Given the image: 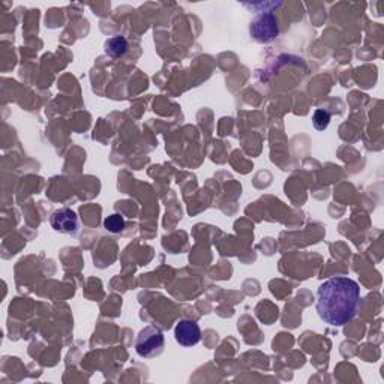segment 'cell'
Here are the masks:
<instances>
[{
	"instance_id": "3",
	"label": "cell",
	"mask_w": 384,
	"mask_h": 384,
	"mask_svg": "<svg viewBox=\"0 0 384 384\" xmlns=\"http://www.w3.org/2000/svg\"><path fill=\"white\" fill-rule=\"evenodd\" d=\"M251 36L260 44H270L277 40L279 27L275 15L272 12H263L255 17L251 24Z\"/></svg>"
},
{
	"instance_id": "1",
	"label": "cell",
	"mask_w": 384,
	"mask_h": 384,
	"mask_svg": "<svg viewBox=\"0 0 384 384\" xmlns=\"http://www.w3.org/2000/svg\"><path fill=\"white\" fill-rule=\"evenodd\" d=\"M360 287L354 279L336 277L327 279L317 291V313L327 324L341 327L358 314Z\"/></svg>"
},
{
	"instance_id": "4",
	"label": "cell",
	"mask_w": 384,
	"mask_h": 384,
	"mask_svg": "<svg viewBox=\"0 0 384 384\" xmlns=\"http://www.w3.org/2000/svg\"><path fill=\"white\" fill-rule=\"evenodd\" d=\"M50 224L58 233L76 234L78 230V216L72 209L63 207L51 213Z\"/></svg>"
},
{
	"instance_id": "6",
	"label": "cell",
	"mask_w": 384,
	"mask_h": 384,
	"mask_svg": "<svg viewBox=\"0 0 384 384\" xmlns=\"http://www.w3.org/2000/svg\"><path fill=\"white\" fill-rule=\"evenodd\" d=\"M128 51V41L125 36H113L105 42V53L114 59L123 58Z\"/></svg>"
},
{
	"instance_id": "5",
	"label": "cell",
	"mask_w": 384,
	"mask_h": 384,
	"mask_svg": "<svg viewBox=\"0 0 384 384\" xmlns=\"http://www.w3.org/2000/svg\"><path fill=\"white\" fill-rule=\"evenodd\" d=\"M176 341L184 347L197 345L201 340L200 326L192 320H180L175 327Z\"/></svg>"
},
{
	"instance_id": "2",
	"label": "cell",
	"mask_w": 384,
	"mask_h": 384,
	"mask_svg": "<svg viewBox=\"0 0 384 384\" xmlns=\"http://www.w3.org/2000/svg\"><path fill=\"white\" fill-rule=\"evenodd\" d=\"M164 344H166V340H164V335L159 329L148 326L143 329L139 333V338H137L135 351L140 358L144 359L155 358V356L162 353Z\"/></svg>"
},
{
	"instance_id": "7",
	"label": "cell",
	"mask_w": 384,
	"mask_h": 384,
	"mask_svg": "<svg viewBox=\"0 0 384 384\" xmlns=\"http://www.w3.org/2000/svg\"><path fill=\"white\" fill-rule=\"evenodd\" d=\"M105 230L110 233H121L125 228V219L121 215H112L105 218L104 221Z\"/></svg>"
},
{
	"instance_id": "8",
	"label": "cell",
	"mask_w": 384,
	"mask_h": 384,
	"mask_svg": "<svg viewBox=\"0 0 384 384\" xmlns=\"http://www.w3.org/2000/svg\"><path fill=\"white\" fill-rule=\"evenodd\" d=\"M313 122H314L315 130L324 131L329 126V123H331V113L326 112V110H317L313 116Z\"/></svg>"
}]
</instances>
